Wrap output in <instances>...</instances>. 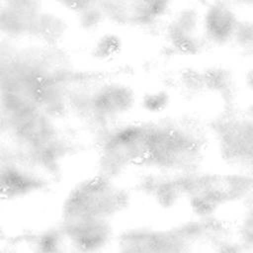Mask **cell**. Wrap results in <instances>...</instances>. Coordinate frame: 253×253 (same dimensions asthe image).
<instances>
[{
	"label": "cell",
	"instance_id": "7",
	"mask_svg": "<svg viewBox=\"0 0 253 253\" xmlns=\"http://www.w3.org/2000/svg\"><path fill=\"white\" fill-rule=\"evenodd\" d=\"M232 41L244 47L253 45V23L238 21Z\"/></svg>",
	"mask_w": 253,
	"mask_h": 253
},
{
	"label": "cell",
	"instance_id": "1",
	"mask_svg": "<svg viewBox=\"0 0 253 253\" xmlns=\"http://www.w3.org/2000/svg\"><path fill=\"white\" fill-rule=\"evenodd\" d=\"M168 41L173 47L184 53H196L205 39L202 28V16L193 9L179 11L167 28Z\"/></svg>",
	"mask_w": 253,
	"mask_h": 253
},
{
	"label": "cell",
	"instance_id": "5",
	"mask_svg": "<svg viewBox=\"0 0 253 253\" xmlns=\"http://www.w3.org/2000/svg\"><path fill=\"white\" fill-rule=\"evenodd\" d=\"M103 21V14L99 9L93 6L87 7L79 11L78 23L82 30L93 31L97 29Z\"/></svg>",
	"mask_w": 253,
	"mask_h": 253
},
{
	"label": "cell",
	"instance_id": "8",
	"mask_svg": "<svg viewBox=\"0 0 253 253\" xmlns=\"http://www.w3.org/2000/svg\"><path fill=\"white\" fill-rule=\"evenodd\" d=\"M61 1H63V3L66 6L71 7V9L73 10L76 9L79 12L87 7L92 6V1L94 0H61Z\"/></svg>",
	"mask_w": 253,
	"mask_h": 253
},
{
	"label": "cell",
	"instance_id": "2",
	"mask_svg": "<svg viewBox=\"0 0 253 253\" xmlns=\"http://www.w3.org/2000/svg\"><path fill=\"white\" fill-rule=\"evenodd\" d=\"M238 18L233 9L224 2H212L202 16V28L205 39L215 44H224L232 41Z\"/></svg>",
	"mask_w": 253,
	"mask_h": 253
},
{
	"label": "cell",
	"instance_id": "3",
	"mask_svg": "<svg viewBox=\"0 0 253 253\" xmlns=\"http://www.w3.org/2000/svg\"><path fill=\"white\" fill-rule=\"evenodd\" d=\"M64 30L65 25L62 20L57 15L50 13L37 14L31 28L32 33L41 36L44 41L49 42L60 39Z\"/></svg>",
	"mask_w": 253,
	"mask_h": 253
},
{
	"label": "cell",
	"instance_id": "9",
	"mask_svg": "<svg viewBox=\"0 0 253 253\" xmlns=\"http://www.w3.org/2000/svg\"><path fill=\"white\" fill-rule=\"evenodd\" d=\"M247 82H248V85L250 86V88L253 90V68L250 69L247 74Z\"/></svg>",
	"mask_w": 253,
	"mask_h": 253
},
{
	"label": "cell",
	"instance_id": "6",
	"mask_svg": "<svg viewBox=\"0 0 253 253\" xmlns=\"http://www.w3.org/2000/svg\"><path fill=\"white\" fill-rule=\"evenodd\" d=\"M169 101L168 94L163 90H156L146 93L142 98L143 107L151 112L163 110Z\"/></svg>",
	"mask_w": 253,
	"mask_h": 253
},
{
	"label": "cell",
	"instance_id": "4",
	"mask_svg": "<svg viewBox=\"0 0 253 253\" xmlns=\"http://www.w3.org/2000/svg\"><path fill=\"white\" fill-rule=\"evenodd\" d=\"M122 46V39L117 34L106 33L98 37L92 46L91 53L97 60L105 61L115 57L121 51Z\"/></svg>",
	"mask_w": 253,
	"mask_h": 253
}]
</instances>
